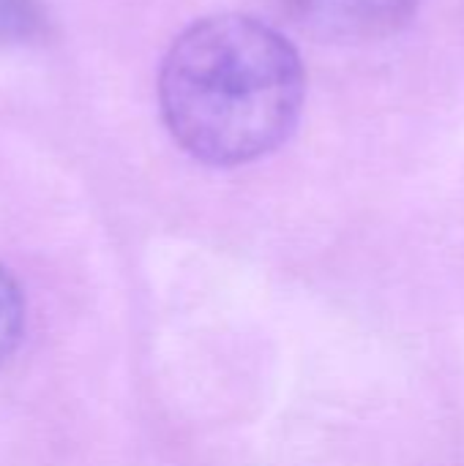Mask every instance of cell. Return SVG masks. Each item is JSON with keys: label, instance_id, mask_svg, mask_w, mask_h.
<instances>
[{"label": "cell", "instance_id": "cell-1", "mask_svg": "<svg viewBox=\"0 0 464 466\" xmlns=\"http://www.w3.org/2000/svg\"><path fill=\"white\" fill-rule=\"evenodd\" d=\"M295 46L246 14L205 16L170 46L159 74L172 139L211 167H241L282 147L304 109Z\"/></svg>", "mask_w": 464, "mask_h": 466}, {"label": "cell", "instance_id": "cell-2", "mask_svg": "<svg viewBox=\"0 0 464 466\" xmlns=\"http://www.w3.org/2000/svg\"><path fill=\"white\" fill-rule=\"evenodd\" d=\"M306 35L328 44H364L402 30L418 0H276Z\"/></svg>", "mask_w": 464, "mask_h": 466}, {"label": "cell", "instance_id": "cell-3", "mask_svg": "<svg viewBox=\"0 0 464 466\" xmlns=\"http://www.w3.org/2000/svg\"><path fill=\"white\" fill-rule=\"evenodd\" d=\"M49 35V16L41 0H0V49L41 44Z\"/></svg>", "mask_w": 464, "mask_h": 466}, {"label": "cell", "instance_id": "cell-4", "mask_svg": "<svg viewBox=\"0 0 464 466\" xmlns=\"http://www.w3.org/2000/svg\"><path fill=\"white\" fill-rule=\"evenodd\" d=\"M25 333V300L16 281L0 265V366L14 355Z\"/></svg>", "mask_w": 464, "mask_h": 466}]
</instances>
